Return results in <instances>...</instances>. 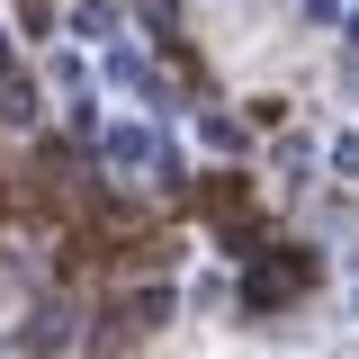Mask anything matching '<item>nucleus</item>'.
Here are the masks:
<instances>
[{
  "mask_svg": "<svg viewBox=\"0 0 359 359\" xmlns=\"http://www.w3.org/2000/svg\"><path fill=\"white\" fill-rule=\"evenodd\" d=\"M0 72H9V27H0Z\"/></svg>",
  "mask_w": 359,
  "mask_h": 359,
  "instance_id": "2",
  "label": "nucleus"
},
{
  "mask_svg": "<svg viewBox=\"0 0 359 359\" xmlns=\"http://www.w3.org/2000/svg\"><path fill=\"white\" fill-rule=\"evenodd\" d=\"M72 36H81V45L117 36V9H99V0H81V9H72Z\"/></svg>",
  "mask_w": 359,
  "mask_h": 359,
  "instance_id": "1",
  "label": "nucleus"
}]
</instances>
